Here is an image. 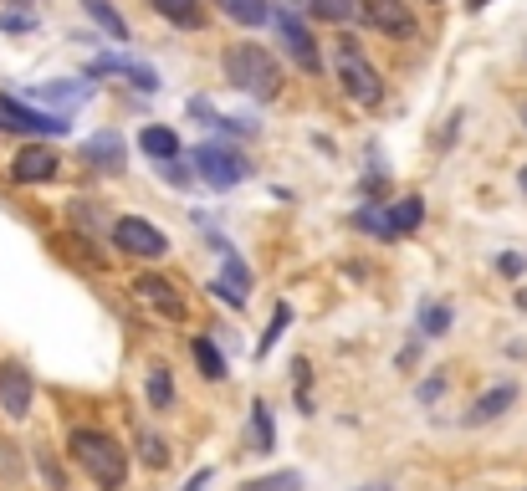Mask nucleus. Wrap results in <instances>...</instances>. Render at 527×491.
Masks as SVG:
<instances>
[{"instance_id":"1","label":"nucleus","mask_w":527,"mask_h":491,"mask_svg":"<svg viewBox=\"0 0 527 491\" xmlns=\"http://www.w3.org/2000/svg\"><path fill=\"white\" fill-rule=\"evenodd\" d=\"M221 72H226V82L236 87V93H246V98H256V103H277L282 87H287L282 62H277L267 47H261V41H226Z\"/></svg>"},{"instance_id":"2","label":"nucleus","mask_w":527,"mask_h":491,"mask_svg":"<svg viewBox=\"0 0 527 491\" xmlns=\"http://www.w3.org/2000/svg\"><path fill=\"white\" fill-rule=\"evenodd\" d=\"M67 456H72V466L93 481L98 491H123L128 486V451H123V440H113L98 425H77L72 440H67Z\"/></svg>"},{"instance_id":"3","label":"nucleus","mask_w":527,"mask_h":491,"mask_svg":"<svg viewBox=\"0 0 527 491\" xmlns=\"http://www.w3.org/2000/svg\"><path fill=\"white\" fill-rule=\"evenodd\" d=\"M333 82H338V93H343L348 103H359V108H379V103H384V77H379V67L359 52L354 36H343L338 62H333Z\"/></svg>"},{"instance_id":"4","label":"nucleus","mask_w":527,"mask_h":491,"mask_svg":"<svg viewBox=\"0 0 527 491\" xmlns=\"http://www.w3.org/2000/svg\"><path fill=\"white\" fill-rule=\"evenodd\" d=\"M272 26H277V41H282V52L297 72L307 77H323V52H318V36L313 26H307L292 6H272Z\"/></svg>"},{"instance_id":"5","label":"nucleus","mask_w":527,"mask_h":491,"mask_svg":"<svg viewBox=\"0 0 527 491\" xmlns=\"http://www.w3.org/2000/svg\"><path fill=\"white\" fill-rule=\"evenodd\" d=\"M190 164H195V180H205L210 190H236L246 174H251L246 154L241 149H226V144H200L190 154Z\"/></svg>"},{"instance_id":"6","label":"nucleus","mask_w":527,"mask_h":491,"mask_svg":"<svg viewBox=\"0 0 527 491\" xmlns=\"http://www.w3.org/2000/svg\"><path fill=\"white\" fill-rule=\"evenodd\" d=\"M359 21L384 41H415L420 36V16L410 0H359Z\"/></svg>"},{"instance_id":"7","label":"nucleus","mask_w":527,"mask_h":491,"mask_svg":"<svg viewBox=\"0 0 527 491\" xmlns=\"http://www.w3.org/2000/svg\"><path fill=\"white\" fill-rule=\"evenodd\" d=\"M113 246L134 261H164L169 256V236L144 215H118L113 220Z\"/></svg>"},{"instance_id":"8","label":"nucleus","mask_w":527,"mask_h":491,"mask_svg":"<svg viewBox=\"0 0 527 491\" xmlns=\"http://www.w3.org/2000/svg\"><path fill=\"white\" fill-rule=\"evenodd\" d=\"M0 118H6V133H31V139H62V133L72 128L67 113L31 108L26 98H6V93H0Z\"/></svg>"},{"instance_id":"9","label":"nucleus","mask_w":527,"mask_h":491,"mask_svg":"<svg viewBox=\"0 0 527 491\" xmlns=\"http://www.w3.org/2000/svg\"><path fill=\"white\" fill-rule=\"evenodd\" d=\"M57 169H62L57 149H47V139H41V144H21V149H16L11 180H16V185H52Z\"/></svg>"},{"instance_id":"10","label":"nucleus","mask_w":527,"mask_h":491,"mask_svg":"<svg viewBox=\"0 0 527 491\" xmlns=\"http://www.w3.org/2000/svg\"><path fill=\"white\" fill-rule=\"evenodd\" d=\"M134 297L154 312V318H164V323H185V297H180V287H174L169 277L144 272V277L134 282Z\"/></svg>"},{"instance_id":"11","label":"nucleus","mask_w":527,"mask_h":491,"mask_svg":"<svg viewBox=\"0 0 527 491\" xmlns=\"http://www.w3.org/2000/svg\"><path fill=\"white\" fill-rule=\"evenodd\" d=\"M36 405V384H31V369L26 364H0V410L11 420H26Z\"/></svg>"},{"instance_id":"12","label":"nucleus","mask_w":527,"mask_h":491,"mask_svg":"<svg viewBox=\"0 0 527 491\" xmlns=\"http://www.w3.org/2000/svg\"><path fill=\"white\" fill-rule=\"evenodd\" d=\"M82 164H93V169H103V174L123 169V164H128V144H123V133H113V128L93 133V139L82 144Z\"/></svg>"},{"instance_id":"13","label":"nucleus","mask_w":527,"mask_h":491,"mask_svg":"<svg viewBox=\"0 0 527 491\" xmlns=\"http://www.w3.org/2000/svg\"><path fill=\"white\" fill-rule=\"evenodd\" d=\"M144 6L159 16V21H169L174 31H205V0H144Z\"/></svg>"},{"instance_id":"14","label":"nucleus","mask_w":527,"mask_h":491,"mask_svg":"<svg viewBox=\"0 0 527 491\" xmlns=\"http://www.w3.org/2000/svg\"><path fill=\"white\" fill-rule=\"evenodd\" d=\"M512 405H517V384H497V389H487V394H481L476 405L466 410V425H492V420H502Z\"/></svg>"},{"instance_id":"15","label":"nucleus","mask_w":527,"mask_h":491,"mask_svg":"<svg viewBox=\"0 0 527 491\" xmlns=\"http://www.w3.org/2000/svg\"><path fill=\"white\" fill-rule=\"evenodd\" d=\"M87 72H93V77L118 72V77H128V82H134L139 93H154V87H159V72H154V67H144V62H134V57H98Z\"/></svg>"},{"instance_id":"16","label":"nucleus","mask_w":527,"mask_h":491,"mask_svg":"<svg viewBox=\"0 0 527 491\" xmlns=\"http://www.w3.org/2000/svg\"><path fill=\"white\" fill-rule=\"evenodd\" d=\"M292 11L313 16V21H328V26H348L359 21V0H287Z\"/></svg>"},{"instance_id":"17","label":"nucleus","mask_w":527,"mask_h":491,"mask_svg":"<svg viewBox=\"0 0 527 491\" xmlns=\"http://www.w3.org/2000/svg\"><path fill=\"white\" fill-rule=\"evenodd\" d=\"M215 11L241 31H256V26L272 21V0H215Z\"/></svg>"},{"instance_id":"18","label":"nucleus","mask_w":527,"mask_h":491,"mask_svg":"<svg viewBox=\"0 0 527 491\" xmlns=\"http://www.w3.org/2000/svg\"><path fill=\"white\" fill-rule=\"evenodd\" d=\"M144 399H149V410H154V415H169V410H174L180 389H174L169 364H149V374H144Z\"/></svg>"},{"instance_id":"19","label":"nucleus","mask_w":527,"mask_h":491,"mask_svg":"<svg viewBox=\"0 0 527 491\" xmlns=\"http://www.w3.org/2000/svg\"><path fill=\"white\" fill-rule=\"evenodd\" d=\"M139 149H144L154 164H164V159H180V133H174V128H164V123H149V128H139Z\"/></svg>"},{"instance_id":"20","label":"nucleus","mask_w":527,"mask_h":491,"mask_svg":"<svg viewBox=\"0 0 527 491\" xmlns=\"http://www.w3.org/2000/svg\"><path fill=\"white\" fill-rule=\"evenodd\" d=\"M251 445H256V456L277 451V430H272V405H267V399H256V405H251Z\"/></svg>"},{"instance_id":"21","label":"nucleus","mask_w":527,"mask_h":491,"mask_svg":"<svg viewBox=\"0 0 527 491\" xmlns=\"http://www.w3.org/2000/svg\"><path fill=\"white\" fill-rule=\"evenodd\" d=\"M82 11H87V21H98L113 41H128V21H123V11L113 6V0H82Z\"/></svg>"},{"instance_id":"22","label":"nucleus","mask_w":527,"mask_h":491,"mask_svg":"<svg viewBox=\"0 0 527 491\" xmlns=\"http://www.w3.org/2000/svg\"><path fill=\"white\" fill-rule=\"evenodd\" d=\"M389 220H394V231H400V236L420 231V226H425V200H420V195L394 200V205H389Z\"/></svg>"},{"instance_id":"23","label":"nucleus","mask_w":527,"mask_h":491,"mask_svg":"<svg viewBox=\"0 0 527 491\" xmlns=\"http://www.w3.org/2000/svg\"><path fill=\"white\" fill-rule=\"evenodd\" d=\"M354 226L369 231V236H379V241H400V231H394V220H389V205H384V210H379V205H374V210L359 205V210H354Z\"/></svg>"},{"instance_id":"24","label":"nucleus","mask_w":527,"mask_h":491,"mask_svg":"<svg viewBox=\"0 0 527 491\" xmlns=\"http://www.w3.org/2000/svg\"><path fill=\"white\" fill-rule=\"evenodd\" d=\"M190 348H195V364H200V374H205V379H215V384H226V374H231V369H226V353L215 348L210 338H195Z\"/></svg>"},{"instance_id":"25","label":"nucleus","mask_w":527,"mask_h":491,"mask_svg":"<svg viewBox=\"0 0 527 491\" xmlns=\"http://www.w3.org/2000/svg\"><path fill=\"white\" fill-rule=\"evenodd\" d=\"M451 323H456V312H451L446 302H425V307H420V333H425V338H446Z\"/></svg>"},{"instance_id":"26","label":"nucleus","mask_w":527,"mask_h":491,"mask_svg":"<svg viewBox=\"0 0 527 491\" xmlns=\"http://www.w3.org/2000/svg\"><path fill=\"white\" fill-rule=\"evenodd\" d=\"M241 491H302V471H267V476H251Z\"/></svg>"},{"instance_id":"27","label":"nucleus","mask_w":527,"mask_h":491,"mask_svg":"<svg viewBox=\"0 0 527 491\" xmlns=\"http://www.w3.org/2000/svg\"><path fill=\"white\" fill-rule=\"evenodd\" d=\"M287 323H292V307H287V302H277V312H272V323H267V333H261V343H256V359H267V353L277 348V338L287 333Z\"/></svg>"},{"instance_id":"28","label":"nucleus","mask_w":527,"mask_h":491,"mask_svg":"<svg viewBox=\"0 0 527 491\" xmlns=\"http://www.w3.org/2000/svg\"><path fill=\"white\" fill-rule=\"evenodd\" d=\"M139 461H144L149 471H164V466H169V445H164L154 430H144V435H139Z\"/></svg>"},{"instance_id":"29","label":"nucleus","mask_w":527,"mask_h":491,"mask_svg":"<svg viewBox=\"0 0 527 491\" xmlns=\"http://www.w3.org/2000/svg\"><path fill=\"white\" fill-rule=\"evenodd\" d=\"M87 93H93L87 82H52V87H41V98H47V103H62V108H72V103L87 98Z\"/></svg>"},{"instance_id":"30","label":"nucleus","mask_w":527,"mask_h":491,"mask_svg":"<svg viewBox=\"0 0 527 491\" xmlns=\"http://www.w3.org/2000/svg\"><path fill=\"white\" fill-rule=\"evenodd\" d=\"M210 297H221V302H226V307H236V312L246 307V292H236L226 277H215V282H210Z\"/></svg>"},{"instance_id":"31","label":"nucleus","mask_w":527,"mask_h":491,"mask_svg":"<svg viewBox=\"0 0 527 491\" xmlns=\"http://www.w3.org/2000/svg\"><path fill=\"white\" fill-rule=\"evenodd\" d=\"M159 174H164L169 185H190V169H180V159H164V164H159Z\"/></svg>"},{"instance_id":"32","label":"nucleus","mask_w":527,"mask_h":491,"mask_svg":"<svg viewBox=\"0 0 527 491\" xmlns=\"http://www.w3.org/2000/svg\"><path fill=\"white\" fill-rule=\"evenodd\" d=\"M0 31H31V16L26 11H6L0 16Z\"/></svg>"},{"instance_id":"33","label":"nucleus","mask_w":527,"mask_h":491,"mask_svg":"<svg viewBox=\"0 0 527 491\" xmlns=\"http://www.w3.org/2000/svg\"><path fill=\"white\" fill-rule=\"evenodd\" d=\"M205 486H210V471H195V476H190V486H185V491H205Z\"/></svg>"},{"instance_id":"34","label":"nucleus","mask_w":527,"mask_h":491,"mask_svg":"<svg viewBox=\"0 0 527 491\" xmlns=\"http://www.w3.org/2000/svg\"><path fill=\"white\" fill-rule=\"evenodd\" d=\"M492 6V0H466V11H487Z\"/></svg>"},{"instance_id":"35","label":"nucleus","mask_w":527,"mask_h":491,"mask_svg":"<svg viewBox=\"0 0 527 491\" xmlns=\"http://www.w3.org/2000/svg\"><path fill=\"white\" fill-rule=\"evenodd\" d=\"M517 185H522V195H527V164H522V174H517Z\"/></svg>"},{"instance_id":"36","label":"nucleus","mask_w":527,"mask_h":491,"mask_svg":"<svg viewBox=\"0 0 527 491\" xmlns=\"http://www.w3.org/2000/svg\"><path fill=\"white\" fill-rule=\"evenodd\" d=\"M359 491H389V486H359Z\"/></svg>"},{"instance_id":"37","label":"nucleus","mask_w":527,"mask_h":491,"mask_svg":"<svg viewBox=\"0 0 527 491\" xmlns=\"http://www.w3.org/2000/svg\"><path fill=\"white\" fill-rule=\"evenodd\" d=\"M522 123H527V108H522Z\"/></svg>"},{"instance_id":"38","label":"nucleus","mask_w":527,"mask_h":491,"mask_svg":"<svg viewBox=\"0 0 527 491\" xmlns=\"http://www.w3.org/2000/svg\"><path fill=\"white\" fill-rule=\"evenodd\" d=\"M430 6H441V0H430Z\"/></svg>"}]
</instances>
